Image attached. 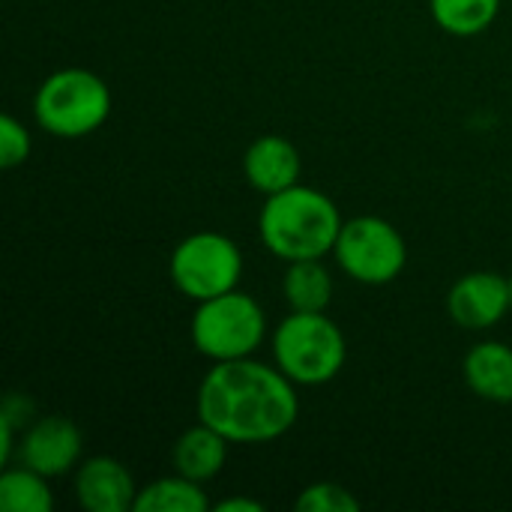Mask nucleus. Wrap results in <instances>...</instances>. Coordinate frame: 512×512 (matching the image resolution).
Returning a JSON list of instances; mask_svg holds the SVG:
<instances>
[{
	"instance_id": "1",
	"label": "nucleus",
	"mask_w": 512,
	"mask_h": 512,
	"mask_svg": "<svg viewBox=\"0 0 512 512\" xmlns=\"http://www.w3.org/2000/svg\"><path fill=\"white\" fill-rule=\"evenodd\" d=\"M198 420L228 444H270L288 435L300 417L297 384L276 366L255 357L213 363L195 396Z\"/></svg>"
},
{
	"instance_id": "2",
	"label": "nucleus",
	"mask_w": 512,
	"mask_h": 512,
	"mask_svg": "<svg viewBox=\"0 0 512 512\" xmlns=\"http://www.w3.org/2000/svg\"><path fill=\"white\" fill-rule=\"evenodd\" d=\"M342 225L345 219L336 201L303 183L267 195L258 213V234L264 249L285 264L333 255Z\"/></svg>"
},
{
	"instance_id": "3",
	"label": "nucleus",
	"mask_w": 512,
	"mask_h": 512,
	"mask_svg": "<svg viewBox=\"0 0 512 512\" xmlns=\"http://www.w3.org/2000/svg\"><path fill=\"white\" fill-rule=\"evenodd\" d=\"M270 351L297 387L330 384L348 360L345 333L327 312H288L270 336Z\"/></svg>"
},
{
	"instance_id": "4",
	"label": "nucleus",
	"mask_w": 512,
	"mask_h": 512,
	"mask_svg": "<svg viewBox=\"0 0 512 512\" xmlns=\"http://www.w3.org/2000/svg\"><path fill=\"white\" fill-rule=\"evenodd\" d=\"M111 117V87L84 66H66L42 78L33 93V120L54 138H87Z\"/></svg>"
},
{
	"instance_id": "5",
	"label": "nucleus",
	"mask_w": 512,
	"mask_h": 512,
	"mask_svg": "<svg viewBox=\"0 0 512 512\" xmlns=\"http://www.w3.org/2000/svg\"><path fill=\"white\" fill-rule=\"evenodd\" d=\"M189 336L195 351L210 363L255 357L267 339V312L252 294L234 288L228 294L195 303Z\"/></svg>"
},
{
	"instance_id": "6",
	"label": "nucleus",
	"mask_w": 512,
	"mask_h": 512,
	"mask_svg": "<svg viewBox=\"0 0 512 512\" xmlns=\"http://www.w3.org/2000/svg\"><path fill=\"white\" fill-rule=\"evenodd\" d=\"M168 279L192 303L228 294L243 279L240 246L219 231H195L183 237L168 258Z\"/></svg>"
},
{
	"instance_id": "7",
	"label": "nucleus",
	"mask_w": 512,
	"mask_h": 512,
	"mask_svg": "<svg viewBox=\"0 0 512 512\" xmlns=\"http://www.w3.org/2000/svg\"><path fill=\"white\" fill-rule=\"evenodd\" d=\"M333 255L348 279L372 288L396 282L408 267V243L384 216L345 219Z\"/></svg>"
},
{
	"instance_id": "8",
	"label": "nucleus",
	"mask_w": 512,
	"mask_h": 512,
	"mask_svg": "<svg viewBox=\"0 0 512 512\" xmlns=\"http://www.w3.org/2000/svg\"><path fill=\"white\" fill-rule=\"evenodd\" d=\"M81 450H84L81 429L63 414H48V417H36L18 435L15 462L54 480L78 468Z\"/></svg>"
},
{
	"instance_id": "9",
	"label": "nucleus",
	"mask_w": 512,
	"mask_h": 512,
	"mask_svg": "<svg viewBox=\"0 0 512 512\" xmlns=\"http://www.w3.org/2000/svg\"><path fill=\"white\" fill-rule=\"evenodd\" d=\"M512 309V285L495 270H474L447 291V315L462 330H492Z\"/></svg>"
},
{
	"instance_id": "10",
	"label": "nucleus",
	"mask_w": 512,
	"mask_h": 512,
	"mask_svg": "<svg viewBox=\"0 0 512 512\" xmlns=\"http://www.w3.org/2000/svg\"><path fill=\"white\" fill-rule=\"evenodd\" d=\"M72 489L81 510L87 512H132L138 498L132 471L114 456H90L78 462Z\"/></svg>"
},
{
	"instance_id": "11",
	"label": "nucleus",
	"mask_w": 512,
	"mask_h": 512,
	"mask_svg": "<svg viewBox=\"0 0 512 512\" xmlns=\"http://www.w3.org/2000/svg\"><path fill=\"white\" fill-rule=\"evenodd\" d=\"M300 171H303L300 150L282 135H258L243 153L246 183L264 198L300 183Z\"/></svg>"
},
{
	"instance_id": "12",
	"label": "nucleus",
	"mask_w": 512,
	"mask_h": 512,
	"mask_svg": "<svg viewBox=\"0 0 512 512\" xmlns=\"http://www.w3.org/2000/svg\"><path fill=\"white\" fill-rule=\"evenodd\" d=\"M462 375L474 396L495 405H512V348L507 342L486 339L474 345L465 354Z\"/></svg>"
},
{
	"instance_id": "13",
	"label": "nucleus",
	"mask_w": 512,
	"mask_h": 512,
	"mask_svg": "<svg viewBox=\"0 0 512 512\" xmlns=\"http://www.w3.org/2000/svg\"><path fill=\"white\" fill-rule=\"evenodd\" d=\"M228 441L207 423H195L192 429H186L171 450V465L177 474L195 480V483H210L213 477L222 474L225 462H228Z\"/></svg>"
},
{
	"instance_id": "14",
	"label": "nucleus",
	"mask_w": 512,
	"mask_h": 512,
	"mask_svg": "<svg viewBox=\"0 0 512 512\" xmlns=\"http://www.w3.org/2000/svg\"><path fill=\"white\" fill-rule=\"evenodd\" d=\"M282 297L291 312H327L333 300V273L324 258L291 261L282 276Z\"/></svg>"
},
{
	"instance_id": "15",
	"label": "nucleus",
	"mask_w": 512,
	"mask_h": 512,
	"mask_svg": "<svg viewBox=\"0 0 512 512\" xmlns=\"http://www.w3.org/2000/svg\"><path fill=\"white\" fill-rule=\"evenodd\" d=\"M210 507L213 504L204 492V483H195L174 471L171 477H159L138 489L132 512H207Z\"/></svg>"
},
{
	"instance_id": "16",
	"label": "nucleus",
	"mask_w": 512,
	"mask_h": 512,
	"mask_svg": "<svg viewBox=\"0 0 512 512\" xmlns=\"http://www.w3.org/2000/svg\"><path fill=\"white\" fill-rule=\"evenodd\" d=\"M501 3L504 0H429V12L444 33L471 39L498 21Z\"/></svg>"
},
{
	"instance_id": "17",
	"label": "nucleus",
	"mask_w": 512,
	"mask_h": 512,
	"mask_svg": "<svg viewBox=\"0 0 512 512\" xmlns=\"http://www.w3.org/2000/svg\"><path fill=\"white\" fill-rule=\"evenodd\" d=\"M0 510L3 512H51L54 495L48 477L27 465H6L0 474Z\"/></svg>"
},
{
	"instance_id": "18",
	"label": "nucleus",
	"mask_w": 512,
	"mask_h": 512,
	"mask_svg": "<svg viewBox=\"0 0 512 512\" xmlns=\"http://www.w3.org/2000/svg\"><path fill=\"white\" fill-rule=\"evenodd\" d=\"M294 507L300 512H357L360 498L339 483H312L297 495Z\"/></svg>"
},
{
	"instance_id": "19",
	"label": "nucleus",
	"mask_w": 512,
	"mask_h": 512,
	"mask_svg": "<svg viewBox=\"0 0 512 512\" xmlns=\"http://www.w3.org/2000/svg\"><path fill=\"white\" fill-rule=\"evenodd\" d=\"M30 132L27 126L12 117V114H3L0 117V165L3 168H18L30 159Z\"/></svg>"
},
{
	"instance_id": "20",
	"label": "nucleus",
	"mask_w": 512,
	"mask_h": 512,
	"mask_svg": "<svg viewBox=\"0 0 512 512\" xmlns=\"http://www.w3.org/2000/svg\"><path fill=\"white\" fill-rule=\"evenodd\" d=\"M0 420H3V423H9V426L21 435V432L36 420V408H33V402H30L27 396H21V393H9V396H6V402H3Z\"/></svg>"
},
{
	"instance_id": "21",
	"label": "nucleus",
	"mask_w": 512,
	"mask_h": 512,
	"mask_svg": "<svg viewBox=\"0 0 512 512\" xmlns=\"http://www.w3.org/2000/svg\"><path fill=\"white\" fill-rule=\"evenodd\" d=\"M219 512H264V504L255 501V498H225V501H216L213 504Z\"/></svg>"
},
{
	"instance_id": "22",
	"label": "nucleus",
	"mask_w": 512,
	"mask_h": 512,
	"mask_svg": "<svg viewBox=\"0 0 512 512\" xmlns=\"http://www.w3.org/2000/svg\"><path fill=\"white\" fill-rule=\"evenodd\" d=\"M510 285H512V276H510Z\"/></svg>"
}]
</instances>
